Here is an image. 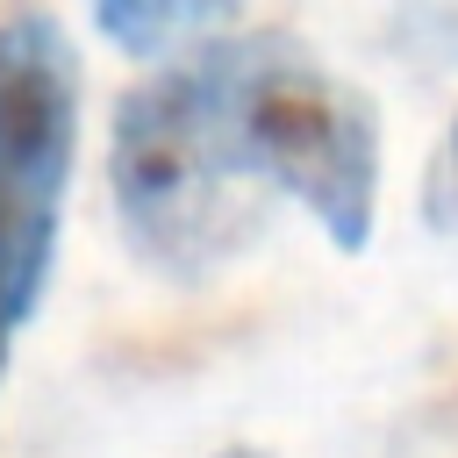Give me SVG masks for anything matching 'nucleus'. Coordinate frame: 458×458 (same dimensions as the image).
<instances>
[{
  "label": "nucleus",
  "mask_w": 458,
  "mask_h": 458,
  "mask_svg": "<svg viewBox=\"0 0 458 458\" xmlns=\"http://www.w3.org/2000/svg\"><path fill=\"white\" fill-rule=\"evenodd\" d=\"M107 186L129 250L165 279H208L265 229L272 208V193L243 172L222 129L200 50L122 93L107 136Z\"/></svg>",
  "instance_id": "f03ea898"
},
{
  "label": "nucleus",
  "mask_w": 458,
  "mask_h": 458,
  "mask_svg": "<svg viewBox=\"0 0 458 458\" xmlns=\"http://www.w3.org/2000/svg\"><path fill=\"white\" fill-rule=\"evenodd\" d=\"M236 0H93V29L129 57H165L193 36H208Z\"/></svg>",
  "instance_id": "20e7f679"
},
{
  "label": "nucleus",
  "mask_w": 458,
  "mask_h": 458,
  "mask_svg": "<svg viewBox=\"0 0 458 458\" xmlns=\"http://www.w3.org/2000/svg\"><path fill=\"white\" fill-rule=\"evenodd\" d=\"M422 215L437 229H458V114H451V129H444V143L422 172Z\"/></svg>",
  "instance_id": "39448f33"
},
{
  "label": "nucleus",
  "mask_w": 458,
  "mask_h": 458,
  "mask_svg": "<svg viewBox=\"0 0 458 458\" xmlns=\"http://www.w3.org/2000/svg\"><path fill=\"white\" fill-rule=\"evenodd\" d=\"M79 150V57L43 7L0 14V379L36 315Z\"/></svg>",
  "instance_id": "7ed1b4c3"
},
{
  "label": "nucleus",
  "mask_w": 458,
  "mask_h": 458,
  "mask_svg": "<svg viewBox=\"0 0 458 458\" xmlns=\"http://www.w3.org/2000/svg\"><path fill=\"white\" fill-rule=\"evenodd\" d=\"M215 458H258V451H215Z\"/></svg>",
  "instance_id": "423d86ee"
},
{
  "label": "nucleus",
  "mask_w": 458,
  "mask_h": 458,
  "mask_svg": "<svg viewBox=\"0 0 458 458\" xmlns=\"http://www.w3.org/2000/svg\"><path fill=\"white\" fill-rule=\"evenodd\" d=\"M200 64L243 172L272 200L308 208L336 250H365L379 215V107L286 29L208 43Z\"/></svg>",
  "instance_id": "f257e3e1"
}]
</instances>
